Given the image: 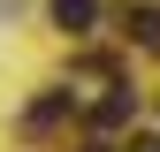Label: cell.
I'll return each instance as SVG.
<instances>
[{
    "label": "cell",
    "instance_id": "cell-6",
    "mask_svg": "<svg viewBox=\"0 0 160 152\" xmlns=\"http://www.w3.org/2000/svg\"><path fill=\"white\" fill-rule=\"evenodd\" d=\"M92 152H107V145H92Z\"/></svg>",
    "mask_w": 160,
    "mask_h": 152
},
{
    "label": "cell",
    "instance_id": "cell-4",
    "mask_svg": "<svg viewBox=\"0 0 160 152\" xmlns=\"http://www.w3.org/2000/svg\"><path fill=\"white\" fill-rule=\"evenodd\" d=\"M130 38H137L145 53H160V8H137V15H130Z\"/></svg>",
    "mask_w": 160,
    "mask_h": 152
},
{
    "label": "cell",
    "instance_id": "cell-3",
    "mask_svg": "<svg viewBox=\"0 0 160 152\" xmlns=\"http://www.w3.org/2000/svg\"><path fill=\"white\" fill-rule=\"evenodd\" d=\"M53 23L61 31H92L99 23V0H53Z\"/></svg>",
    "mask_w": 160,
    "mask_h": 152
},
{
    "label": "cell",
    "instance_id": "cell-5",
    "mask_svg": "<svg viewBox=\"0 0 160 152\" xmlns=\"http://www.w3.org/2000/svg\"><path fill=\"white\" fill-rule=\"evenodd\" d=\"M130 152H160V137H137V145H130Z\"/></svg>",
    "mask_w": 160,
    "mask_h": 152
},
{
    "label": "cell",
    "instance_id": "cell-1",
    "mask_svg": "<svg viewBox=\"0 0 160 152\" xmlns=\"http://www.w3.org/2000/svg\"><path fill=\"white\" fill-rule=\"evenodd\" d=\"M69 107H76V99H69V91H46V99H38V107L23 114V129H31V137H46V129H53V122H69Z\"/></svg>",
    "mask_w": 160,
    "mask_h": 152
},
{
    "label": "cell",
    "instance_id": "cell-2",
    "mask_svg": "<svg viewBox=\"0 0 160 152\" xmlns=\"http://www.w3.org/2000/svg\"><path fill=\"white\" fill-rule=\"evenodd\" d=\"M130 114H137V91H130V84H114V91H107V99H99V107H92V122H99V129H122V122H130Z\"/></svg>",
    "mask_w": 160,
    "mask_h": 152
}]
</instances>
